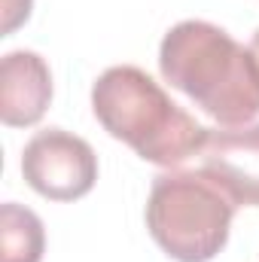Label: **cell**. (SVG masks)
Segmentation results:
<instances>
[{
    "instance_id": "cell-7",
    "label": "cell",
    "mask_w": 259,
    "mask_h": 262,
    "mask_svg": "<svg viewBox=\"0 0 259 262\" xmlns=\"http://www.w3.org/2000/svg\"><path fill=\"white\" fill-rule=\"evenodd\" d=\"M43 220L15 201L0 207V262H43Z\"/></svg>"
},
{
    "instance_id": "cell-5",
    "label": "cell",
    "mask_w": 259,
    "mask_h": 262,
    "mask_svg": "<svg viewBox=\"0 0 259 262\" xmlns=\"http://www.w3.org/2000/svg\"><path fill=\"white\" fill-rule=\"evenodd\" d=\"M198 162L238 207H259V122L207 128Z\"/></svg>"
},
{
    "instance_id": "cell-6",
    "label": "cell",
    "mask_w": 259,
    "mask_h": 262,
    "mask_svg": "<svg viewBox=\"0 0 259 262\" xmlns=\"http://www.w3.org/2000/svg\"><path fill=\"white\" fill-rule=\"evenodd\" d=\"M52 101L49 64L31 52H6L0 61V119L9 128H28L43 119Z\"/></svg>"
},
{
    "instance_id": "cell-3",
    "label": "cell",
    "mask_w": 259,
    "mask_h": 262,
    "mask_svg": "<svg viewBox=\"0 0 259 262\" xmlns=\"http://www.w3.org/2000/svg\"><path fill=\"white\" fill-rule=\"evenodd\" d=\"M238 204L204 171H165L153 180L146 229L177 262H210L229 241Z\"/></svg>"
},
{
    "instance_id": "cell-1",
    "label": "cell",
    "mask_w": 259,
    "mask_h": 262,
    "mask_svg": "<svg viewBox=\"0 0 259 262\" xmlns=\"http://www.w3.org/2000/svg\"><path fill=\"white\" fill-rule=\"evenodd\" d=\"M159 70L220 125H247L259 116V64L250 46L210 21L174 25L162 37Z\"/></svg>"
},
{
    "instance_id": "cell-8",
    "label": "cell",
    "mask_w": 259,
    "mask_h": 262,
    "mask_svg": "<svg viewBox=\"0 0 259 262\" xmlns=\"http://www.w3.org/2000/svg\"><path fill=\"white\" fill-rule=\"evenodd\" d=\"M250 52H253V58H256V64H259V31L253 34V40H250Z\"/></svg>"
},
{
    "instance_id": "cell-4",
    "label": "cell",
    "mask_w": 259,
    "mask_h": 262,
    "mask_svg": "<svg viewBox=\"0 0 259 262\" xmlns=\"http://www.w3.org/2000/svg\"><path fill=\"white\" fill-rule=\"evenodd\" d=\"M25 183L49 201H76L98 180V156L89 140L64 128L37 131L21 152Z\"/></svg>"
},
{
    "instance_id": "cell-2",
    "label": "cell",
    "mask_w": 259,
    "mask_h": 262,
    "mask_svg": "<svg viewBox=\"0 0 259 262\" xmlns=\"http://www.w3.org/2000/svg\"><path fill=\"white\" fill-rule=\"evenodd\" d=\"M92 110L104 131L153 165L177 168L198 156L207 128L140 67H107L92 85Z\"/></svg>"
}]
</instances>
